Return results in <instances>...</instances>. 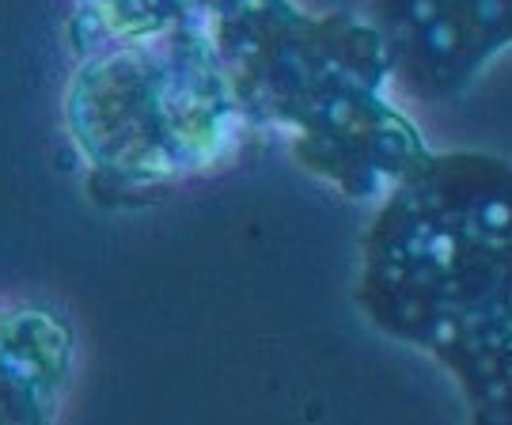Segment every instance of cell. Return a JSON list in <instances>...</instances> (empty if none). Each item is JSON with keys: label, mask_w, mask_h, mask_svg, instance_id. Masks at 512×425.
Listing matches in <instances>:
<instances>
[{"label": "cell", "mask_w": 512, "mask_h": 425, "mask_svg": "<svg viewBox=\"0 0 512 425\" xmlns=\"http://www.w3.org/2000/svg\"><path fill=\"white\" fill-rule=\"evenodd\" d=\"M357 300L437 357L475 414L512 407V164L433 152L368 228Z\"/></svg>", "instance_id": "1"}, {"label": "cell", "mask_w": 512, "mask_h": 425, "mask_svg": "<svg viewBox=\"0 0 512 425\" xmlns=\"http://www.w3.org/2000/svg\"><path fill=\"white\" fill-rule=\"evenodd\" d=\"M247 126L289 133L296 164L357 202H384L429 164L384 95L391 54L365 19L308 16L293 0H198Z\"/></svg>", "instance_id": "2"}, {"label": "cell", "mask_w": 512, "mask_h": 425, "mask_svg": "<svg viewBox=\"0 0 512 425\" xmlns=\"http://www.w3.org/2000/svg\"><path fill=\"white\" fill-rule=\"evenodd\" d=\"M65 126L103 205L148 202L213 171L251 130L205 23L80 50Z\"/></svg>", "instance_id": "3"}, {"label": "cell", "mask_w": 512, "mask_h": 425, "mask_svg": "<svg viewBox=\"0 0 512 425\" xmlns=\"http://www.w3.org/2000/svg\"><path fill=\"white\" fill-rule=\"evenodd\" d=\"M372 27L387 42L391 76L414 95L444 99L512 46V0H376Z\"/></svg>", "instance_id": "4"}, {"label": "cell", "mask_w": 512, "mask_h": 425, "mask_svg": "<svg viewBox=\"0 0 512 425\" xmlns=\"http://www.w3.org/2000/svg\"><path fill=\"white\" fill-rule=\"evenodd\" d=\"M73 357V327L54 308L0 312V425H57Z\"/></svg>", "instance_id": "5"}, {"label": "cell", "mask_w": 512, "mask_h": 425, "mask_svg": "<svg viewBox=\"0 0 512 425\" xmlns=\"http://www.w3.org/2000/svg\"><path fill=\"white\" fill-rule=\"evenodd\" d=\"M183 23H202L198 0H76L73 46L92 50L103 42H137Z\"/></svg>", "instance_id": "6"}, {"label": "cell", "mask_w": 512, "mask_h": 425, "mask_svg": "<svg viewBox=\"0 0 512 425\" xmlns=\"http://www.w3.org/2000/svg\"><path fill=\"white\" fill-rule=\"evenodd\" d=\"M471 425H512V407H497V410H478Z\"/></svg>", "instance_id": "7"}]
</instances>
